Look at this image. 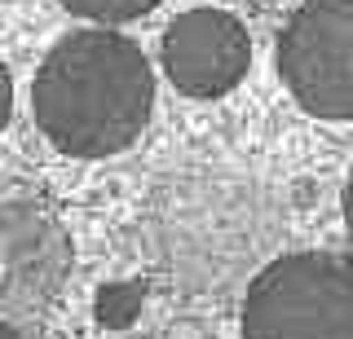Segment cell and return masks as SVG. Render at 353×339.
<instances>
[{
	"label": "cell",
	"mask_w": 353,
	"mask_h": 339,
	"mask_svg": "<svg viewBox=\"0 0 353 339\" xmlns=\"http://www.w3.org/2000/svg\"><path fill=\"white\" fill-rule=\"evenodd\" d=\"M154 106L146 53L110 27L62 36L40 62L31 111L40 133L71 159H106L141 137Z\"/></svg>",
	"instance_id": "1"
},
{
	"label": "cell",
	"mask_w": 353,
	"mask_h": 339,
	"mask_svg": "<svg viewBox=\"0 0 353 339\" xmlns=\"http://www.w3.org/2000/svg\"><path fill=\"white\" fill-rule=\"evenodd\" d=\"M243 339H353V256L292 251L243 300Z\"/></svg>",
	"instance_id": "2"
},
{
	"label": "cell",
	"mask_w": 353,
	"mask_h": 339,
	"mask_svg": "<svg viewBox=\"0 0 353 339\" xmlns=\"http://www.w3.org/2000/svg\"><path fill=\"white\" fill-rule=\"evenodd\" d=\"M279 75L301 111L353 119V0H305L279 36Z\"/></svg>",
	"instance_id": "3"
},
{
	"label": "cell",
	"mask_w": 353,
	"mask_h": 339,
	"mask_svg": "<svg viewBox=\"0 0 353 339\" xmlns=\"http://www.w3.org/2000/svg\"><path fill=\"white\" fill-rule=\"evenodd\" d=\"M252 67L248 27L225 9H185L163 31V71L176 93L212 102L239 89Z\"/></svg>",
	"instance_id": "4"
},
{
	"label": "cell",
	"mask_w": 353,
	"mask_h": 339,
	"mask_svg": "<svg viewBox=\"0 0 353 339\" xmlns=\"http://www.w3.org/2000/svg\"><path fill=\"white\" fill-rule=\"evenodd\" d=\"M141 300H146V287H141V282H119V287H106L97 295L93 313H97L102 326H110V331H124L132 317H137Z\"/></svg>",
	"instance_id": "5"
},
{
	"label": "cell",
	"mask_w": 353,
	"mask_h": 339,
	"mask_svg": "<svg viewBox=\"0 0 353 339\" xmlns=\"http://www.w3.org/2000/svg\"><path fill=\"white\" fill-rule=\"evenodd\" d=\"M71 14L93 18L97 27H115V23H132V18L150 14L159 0H62Z\"/></svg>",
	"instance_id": "6"
},
{
	"label": "cell",
	"mask_w": 353,
	"mask_h": 339,
	"mask_svg": "<svg viewBox=\"0 0 353 339\" xmlns=\"http://www.w3.org/2000/svg\"><path fill=\"white\" fill-rule=\"evenodd\" d=\"M9 111H14V80H9V67L0 62V128L9 124Z\"/></svg>",
	"instance_id": "7"
},
{
	"label": "cell",
	"mask_w": 353,
	"mask_h": 339,
	"mask_svg": "<svg viewBox=\"0 0 353 339\" xmlns=\"http://www.w3.org/2000/svg\"><path fill=\"white\" fill-rule=\"evenodd\" d=\"M345 229L353 238V172H349V185H345Z\"/></svg>",
	"instance_id": "8"
},
{
	"label": "cell",
	"mask_w": 353,
	"mask_h": 339,
	"mask_svg": "<svg viewBox=\"0 0 353 339\" xmlns=\"http://www.w3.org/2000/svg\"><path fill=\"white\" fill-rule=\"evenodd\" d=\"M0 339H22V335L14 331V322H0Z\"/></svg>",
	"instance_id": "9"
}]
</instances>
